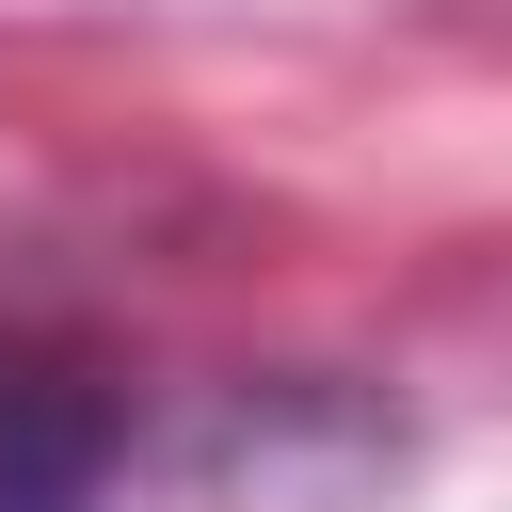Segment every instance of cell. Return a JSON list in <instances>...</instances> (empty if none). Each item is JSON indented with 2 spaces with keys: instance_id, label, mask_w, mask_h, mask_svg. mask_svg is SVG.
Wrapping results in <instances>:
<instances>
[{
  "instance_id": "6da1fadb",
  "label": "cell",
  "mask_w": 512,
  "mask_h": 512,
  "mask_svg": "<svg viewBox=\"0 0 512 512\" xmlns=\"http://www.w3.org/2000/svg\"><path fill=\"white\" fill-rule=\"evenodd\" d=\"M112 448H128V400L80 352L0 336V512H96L112 496Z\"/></svg>"
}]
</instances>
